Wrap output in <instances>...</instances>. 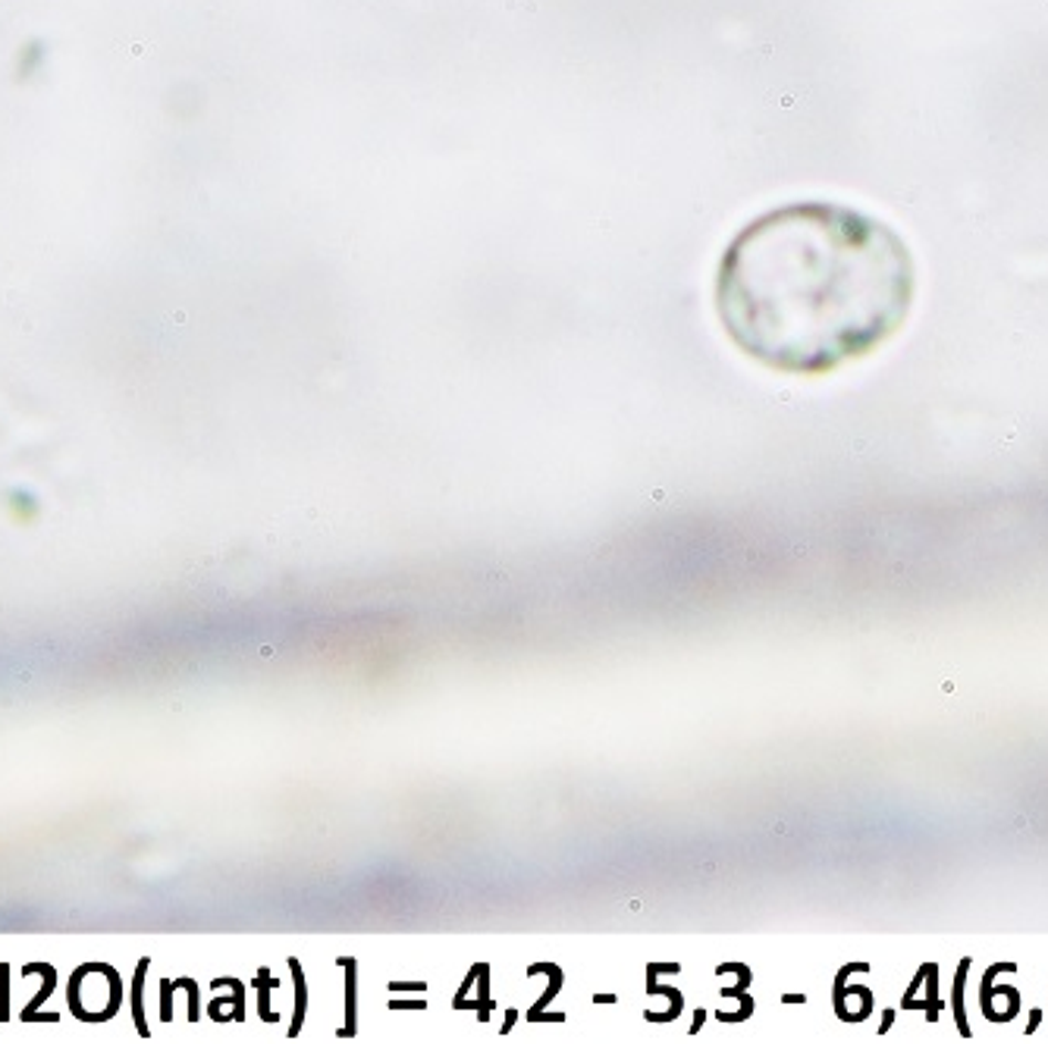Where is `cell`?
I'll use <instances>...</instances> for the list:
<instances>
[{"mask_svg": "<svg viewBox=\"0 0 1048 1044\" xmlns=\"http://www.w3.org/2000/svg\"><path fill=\"white\" fill-rule=\"evenodd\" d=\"M904 235L841 201L804 198L747 220L719 257L713 305L741 355L788 377L867 358L911 317Z\"/></svg>", "mask_w": 1048, "mask_h": 1044, "instance_id": "cell-1", "label": "cell"}]
</instances>
